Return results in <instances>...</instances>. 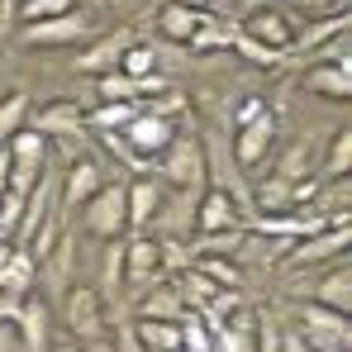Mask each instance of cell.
<instances>
[{"mask_svg":"<svg viewBox=\"0 0 352 352\" xmlns=\"http://www.w3.org/2000/svg\"><path fill=\"white\" fill-rule=\"evenodd\" d=\"M295 338L314 352H348L352 343V329H348V314H333L314 300H300L295 305Z\"/></svg>","mask_w":352,"mask_h":352,"instance_id":"1","label":"cell"},{"mask_svg":"<svg viewBox=\"0 0 352 352\" xmlns=\"http://www.w3.org/2000/svg\"><path fill=\"white\" fill-rule=\"evenodd\" d=\"M157 172L172 190H205V148L190 133H176L157 157Z\"/></svg>","mask_w":352,"mask_h":352,"instance_id":"2","label":"cell"},{"mask_svg":"<svg viewBox=\"0 0 352 352\" xmlns=\"http://www.w3.org/2000/svg\"><path fill=\"white\" fill-rule=\"evenodd\" d=\"M172 138H176V119L148 115V110H133V119L119 129V143L129 148V157H133L138 167H143V162H157Z\"/></svg>","mask_w":352,"mask_h":352,"instance_id":"3","label":"cell"},{"mask_svg":"<svg viewBox=\"0 0 352 352\" xmlns=\"http://www.w3.org/2000/svg\"><path fill=\"white\" fill-rule=\"evenodd\" d=\"M81 229L91 238H105V243H115V238L129 234V210H124V186L115 181H105L86 205H81Z\"/></svg>","mask_w":352,"mask_h":352,"instance_id":"4","label":"cell"},{"mask_svg":"<svg viewBox=\"0 0 352 352\" xmlns=\"http://www.w3.org/2000/svg\"><path fill=\"white\" fill-rule=\"evenodd\" d=\"M62 319H67V333H72L76 343L105 338V300H100V291L72 281V291L62 295Z\"/></svg>","mask_w":352,"mask_h":352,"instance_id":"5","label":"cell"},{"mask_svg":"<svg viewBox=\"0 0 352 352\" xmlns=\"http://www.w3.org/2000/svg\"><path fill=\"white\" fill-rule=\"evenodd\" d=\"M348 243H352V229H348V224H324V229H314V234L295 238L291 252L281 257V267H286V272H305V267L333 262L338 252H348Z\"/></svg>","mask_w":352,"mask_h":352,"instance_id":"6","label":"cell"},{"mask_svg":"<svg viewBox=\"0 0 352 352\" xmlns=\"http://www.w3.org/2000/svg\"><path fill=\"white\" fill-rule=\"evenodd\" d=\"M200 148H205V186H214V190L234 195L238 205H248V186H243V167L234 157V143L224 133H205Z\"/></svg>","mask_w":352,"mask_h":352,"instance_id":"7","label":"cell"},{"mask_svg":"<svg viewBox=\"0 0 352 352\" xmlns=\"http://www.w3.org/2000/svg\"><path fill=\"white\" fill-rule=\"evenodd\" d=\"M295 24L291 14L281 10V5H257L248 19H243V38H252V43H262V48H272V53H281V58H291V43H295Z\"/></svg>","mask_w":352,"mask_h":352,"instance_id":"8","label":"cell"},{"mask_svg":"<svg viewBox=\"0 0 352 352\" xmlns=\"http://www.w3.org/2000/svg\"><path fill=\"white\" fill-rule=\"evenodd\" d=\"M91 38V19L81 10L58 14V19H38V24H19V43L24 48H72Z\"/></svg>","mask_w":352,"mask_h":352,"instance_id":"9","label":"cell"},{"mask_svg":"<svg viewBox=\"0 0 352 352\" xmlns=\"http://www.w3.org/2000/svg\"><path fill=\"white\" fill-rule=\"evenodd\" d=\"M195 200L200 190H162V205L153 214L148 229H157V243H181V238H195Z\"/></svg>","mask_w":352,"mask_h":352,"instance_id":"10","label":"cell"},{"mask_svg":"<svg viewBox=\"0 0 352 352\" xmlns=\"http://www.w3.org/2000/svg\"><path fill=\"white\" fill-rule=\"evenodd\" d=\"M234 157L243 172H252V167H262L267 162V153H272V143H276V115L272 110H262V115H252L248 124H238L234 129Z\"/></svg>","mask_w":352,"mask_h":352,"instance_id":"11","label":"cell"},{"mask_svg":"<svg viewBox=\"0 0 352 352\" xmlns=\"http://www.w3.org/2000/svg\"><path fill=\"white\" fill-rule=\"evenodd\" d=\"M167 272V248L157 238H129L124 243V286H153Z\"/></svg>","mask_w":352,"mask_h":352,"instance_id":"12","label":"cell"},{"mask_svg":"<svg viewBox=\"0 0 352 352\" xmlns=\"http://www.w3.org/2000/svg\"><path fill=\"white\" fill-rule=\"evenodd\" d=\"M105 186V172H100V162H91V157H76L67 172L58 176V205L62 210H81L96 190Z\"/></svg>","mask_w":352,"mask_h":352,"instance_id":"13","label":"cell"},{"mask_svg":"<svg viewBox=\"0 0 352 352\" xmlns=\"http://www.w3.org/2000/svg\"><path fill=\"white\" fill-rule=\"evenodd\" d=\"M238 219H243V205L234 195H224L214 186L200 190V200H195V234H224V229H238Z\"/></svg>","mask_w":352,"mask_h":352,"instance_id":"14","label":"cell"},{"mask_svg":"<svg viewBox=\"0 0 352 352\" xmlns=\"http://www.w3.org/2000/svg\"><path fill=\"white\" fill-rule=\"evenodd\" d=\"M200 24H205V10H195V5H186V0H172V5L157 10V43H181V48H186Z\"/></svg>","mask_w":352,"mask_h":352,"instance_id":"15","label":"cell"},{"mask_svg":"<svg viewBox=\"0 0 352 352\" xmlns=\"http://www.w3.org/2000/svg\"><path fill=\"white\" fill-rule=\"evenodd\" d=\"M305 91H314L319 100L343 105L352 96V67L348 62H314V67L305 72Z\"/></svg>","mask_w":352,"mask_h":352,"instance_id":"16","label":"cell"},{"mask_svg":"<svg viewBox=\"0 0 352 352\" xmlns=\"http://www.w3.org/2000/svg\"><path fill=\"white\" fill-rule=\"evenodd\" d=\"M96 91H100L105 105H133V100L162 91V76H124V72H105V76H96Z\"/></svg>","mask_w":352,"mask_h":352,"instance_id":"17","label":"cell"},{"mask_svg":"<svg viewBox=\"0 0 352 352\" xmlns=\"http://www.w3.org/2000/svg\"><path fill=\"white\" fill-rule=\"evenodd\" d=\"M129 43H133V34H129V29H119V34H105V38H96L91 48H81V58H76V72H91V76L119 72V58L129 53Z\"/></svg>","mask_w":352,"mask_h":352,"instance_id":"18","label":"cell"},{"mask_svg":"<svg viewBox=\"0 0 352 352\" xmlns=\"http://www.w3.org/2000/svg\"><path fill=\"white\" fill-rule=\"evenodd\" d=\"M157 205H162V186H157L153 176H138V181L124 186V210H129V229H133V234H143V229L153 224Z\"/></svg>","mask_w":352,"mask_h":352,"instance_id":"19","label":"cell"},{"mask_svg":"<svg viewBox=\"0 0 352 352\" xmlns=\"http://www.w3.org/2000/svg\"><path fill=\"white\" fill-rule=\"evenodd\" d=\"M29 119H34V133H43V138H76L81 124H86L76 100H53V105H43L38 115H29Z\"/></svg>","mask_w":352,"mask_h":352,"instance_id":"20","label":"cell"},{"mask_svg":"<svg viewBox=\"0 0 352 352\" xmlns=\"http://www.w3.org/2000/svg\"><path fill=\"white\" fill-rule=\"evenodd\" d=\"M72 252H76V248H72V238H58V243L38 257L48 295H67V291H72V267H76V257H72Z\"/></svg>","mask_w":352,"mask_h":352,"instance_id":"21","label":"cell"},{"mask_svg":"<svg viewBox=\"0 0 352 352\" xmlns=\"http://www.w3.org/2000/svg\"><path fill=\"white\" fill-rule=\"evenodd\" d=\"M348 34V14H324V19H309L305 29H295L291 53H324L333 38Z\"/></svg>","mask_w":352,"mask_h":352,"instance_id":"22","label":"cell"},{"mask_svg":"<svg viewBox=\"0 0 352 352\" xmlns=\"http://www.w3.org/2000/svg\"><path fill=\"white\" fill-rule=\"evenodd\" d=\"M309 300H314V305H324V309H333V314H348V309H352V272L338 262V267H333V272L309 291Z\"/></svg>","mask_w":352,"mask_h":352,"instance_id":"23","label":"cell"},{"mask_svg":"<svg viewBox=\"0 0 352 352\" xmlns=\"http://www.w3.org/2000/svg\"><path fill=\"white\" fill-rule=\"evenodd\" d=\"M5 157H10L14 167L43 172V167H48V138H43V133H34V129H19V133L5 143Z\"/></svg>","mask_w":352,"mask_h":352,"instance_id":"24","label":"cell"},{"mask_svg":"<svg viewBox=\"0 0 352 352\" xmlns=\"http://www.w3.org/2000/svg\"><path fill=\"white\" fill-rule=\"evenodd\" d=\"M309 162H314V148H309V138H300V143H291V148L281 153V162H276V176H272V181L291 186V195H295V186L309 176Z\"/></svg>","mask_w":352,"mask_h":352,"instance_id":"25","label":"cell"},{"mask_svg":"<svg viewBox=\"0 0 352 352\" xmlns=\"http://www.w3.org/2000/svg\"><path fill=\"white\" fill-rule=\"evenodd\" d=\"M138 314H143V319H167V324H181V319H186V300H181L176 286H157L153 295H143Z\"/></svg>","mask_w":352,"mask_h":352,"instance_id":"26","label":"cell"},{"mask_svg":"<svg viewBox=\"0 0 352 352\" xmlns=\"http://www.w3.org/2000/svg\"><path fill=\"white\" fill-rule=\"evenodd\" d=\"M29 115H34V105H29L24 91H10V96L0 100V148H5L19 129H29Z\"/></svg>","mask_w":352,"mask_h":352,"instance_id":"27","label":"cell"},{"mask_svg":"<svg viewBox=\"0 0 352 352\" xmlns=\"http://www.w3.org/2000/svg\"><path fill=\"white\" fill-rule=\"evenodd\" d=\"M124 286V238H115L105 248V267H100V300H119Z\"/></svg>","mask_w":352,"mask_h":352,"instance_id":"28","label":"cell"},{"mask_svg":"<svg viewBox=\"0 0 352 352\" xmlns=\"http://www.w3.org/2000/svg\"><path fill=\"white\" fill-rule=\"evenodd\" d=\"M352 167V133L348 129H338L333 138H329V157H324V181H338V176H348Z\"/></svg>","mask_w":352,"mask_h":352,"instance_id":"29","label":"cell"},{"mask_svg":"<svg viewBox=\"0 0 352 352\" xmlns=\"http://www.w3.org/2000/svg\"><path fill=\"white\" fill-rule=\"evenodd\" d=\"M119 72H124V76H157V53H153V43H148V38H133L129 53L119 58Z\"/></svg>","mask_w":352,"mask_h":352,"instance_id":"30","label":"cell"},{"mask_svg":"<svg viewBox=\"0 0 352 352\" xmlns=\"http://www.w3.org/2000/svg\"><path fill=\"white\" fill-rule=\"evenodd\" d=\"M76 0H19L14 5V19L19 24H38V19H58V14H72Z\"/></svg>","mask_w":352,"mask_h":352,"instance_id":"31","label":"cell"},{"mask_svg":"<svg viewBox=\"0 0 352 352\" xmlns=\"http://www.w3.org/2000/svg\"><path fill=\"white\" fill-rule=\"evenodd\" d=\"M281 324L267 309H252V352H281Z\"/></svg>","mask_w":352,"mask_h":352,"instance_id":"32","label":"cell"},{"mask_svg":"<svg viewBox=\"0 0 352 352\" xmlns=\"http://www.w3.org/2000/svg\"><path fill=\"white\" fill-rule=\"evenodd\" d=\"M229 43H234V34H229L219 19H210V14H205V24L195 29V38H190L186 48H195V53H210V48H229Z\"/></svg>","mask_w":352,"mask_h":352,"instance_id":"33","label":"cell"},{"mask_svg":"<svg viewBox=\"0 0 352 352\" xmlns=\"http://www.w3.org/2000/svg\"><path fill=\"white\" fill-rule=\"evenodd\" d=\"M200 272H205L219 291H243V272H238L234 262H224V257H205V262H200Z\"/></svg>","mask_w":352,"mask_h":352,"instance_id":"34","label":"cell"},{"mask_svg":"<svg viewBox=\"0 0 352 352\" xmlns=\"http://www.w3.org/2000/svg\"><path fill=\"white\" fill-rule=\"evenodd\" d=\"M295 14L305 19H324V14H343V0H286Z\"/></svg>","mask_w":352,"mask_h":352,"instance_id":"35","label":"cell"},{"mask_svg":"<svg viewBox=\"0 0 352 352\" xmlns=\"http://www.w3.org/2000/svg\"><path fill=\"white\" fill-rule=\"evenodd\" d=\"M133 110H138V105H100L96 124H100V129H110V133H119V129L133 119Z\"/></svg>","mask_w":352,"mask_h":352,"instance_id":"36","label":"cell"},{"mask_svg":"<svg viewBox=\"0 0 352 352\" xmlns=\"http://www.w3.org/2000/svg\"><path fill=\"white\" fill-rule=\"evenodd\" d=\"M234 43H238V53H243V58H252L257 67H276V62H286L281 53H272V48H262V43H252V38H243V34H238Z\"/></svg>","mask_w":352,"mask_h":352,"instance_id":"37","label":"cell"},{"mask_svg":"<svg viewBox=\"0 0 352 352\" xmlns=\"http://www.w3.org/2000/svg\"><path fill=\"white\" fill-rule=\"evenodd\" d=\"M0 352H29V348H24V338H19V329H14V319H10V314H0Z\"/></svg>","mask_w":352,"mask_h":352,"instance_id":"38","label":"cell"},{"mask_svg":"<svg viewBox=\"0 0 352 352\" xmlns=\"http://www.w3.org/2000/svg\"><path fill=\"white\" fill-rule=\"evenodd\" d=\"M262 110H267V105H262L257 96H252V100H243V105H238V115H234V129H238V124H248L252 115H262Z\"/></svg>","mask_w":352,"mask_h":352,"instance_id":"39","label":"cell"},{"mask_svg":"<svg viewBox=\"0 0 352 352\" xmlns=\"http://www.w3.org/2000/svg\"><path fill=\"white\" fill-rule=\"evenodd\" d=\"M281 352H314V348H305L295 333H281Z\"/></svg>","mask_w":352,"mask_h":352,"instance_id":"40","label":"cell"},{"mask_svg":"<svg viewBox=\"0 0 352 352\" xmlns=\"http://www.w3.org/2000/svg\"><path fill=\"white\" fill-rule=\"evenodd\" d=\"M48 352H81L76 338H58V343H48Z\"/></svg>","mask_w":352,"mask_h":352,"instance_id":"41","label":"cell"},{"mask_svg":"<svg viewBox=\"0 0 352 352\" xmlns=\"http://www.w3.org/2000/svg\"><path fill=\"white\" fill-rule=\"evenodd\" d=\"M81 352H115V348H110L105 338H96V343H81Z\"/></svg>","mask_w":352,"mask_h":352,"instance_id":"42","label":"cell"},{"mask_svg":"<svg viewBox=\"0 0 352 352\" xmlns=\"http://www.w3.org/2000/svg\"><path fill=\"white\" fill-rule=\"evenodd\" d=\"M76 5H110V0H76Z\"/></svg>","mask_w":352,"mask_h":352,"instance_id":"43","label":"cell"},{"mask_svg":"<svg viewBox=\"0 0 352 352\" xmlns=\"http://www.w3.org/2000/svg\"><path fill=\"white\" fill-rule=\"evenodd\" d=\"M5 238H10V234H5V224H0V252H5Z\"/></svg>","mask_w":352,"mask_h":352,"instance_id":"44","label":"cell"},{"mask_svg":"<svg viewBox=\"0 0 352 352\" xmlns=\"http://www.w3.org/2000/svg\"><path fill=\"white\" fill-rule=\"evenodd\" d=\"M181 352H186V348H181Z\"/></svg>","mask_w":352,"mask_h":352,"instance_id":"45","label":"cell"}]
</instances>
